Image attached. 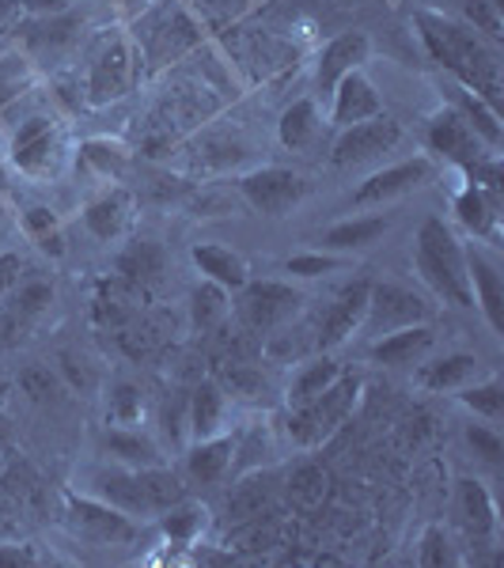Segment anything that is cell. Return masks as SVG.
Masks as SVG:
<instances>
[{"mask_svg":"<svg viewBox=\"0 0 504 568\" xmlns=\"http://www.w3.org/2000/svg\"><path fill=\"white\" fill-rule=\"evenodd\" d=\"M356 398H361V379L342 372L334 387H326L315 402H308V406H300V409H289L285 433L292 439V447H308V452L311 447H323L326 439L353 417Z\"/></svg>","mask_w":504,"mask_h":568,"instance_id":"5","label":"cell"},{"mask_svg":"<svg viewBox=\"0 0 504 568\" xmlns=\"http://www.w3.org/2000/svg\"><path fill=\"white\" fill-rule=\"evenodd\" d=\"M452 508H455V516H460L463 535L471 538L474 546H497L501 516H497V504H493V493L485 489V481L478 478L455 481Z\"/></svg>","mask_w":504,"mask_h":568,"instance_id":"17","label":"cell"},{"mask_svg":"<svg viewBox=\"0 0 504 568\" xmlns=\"http://www.w3.org/2000/svg\"><path fill=\"white\" fill-rule=\"evenodd\" d=\"M235 186H240V197L254 209V213L273 216V220L289 216L292 209L308 197V179L292 168H278V163L246 171V175L235 179Z\"/></svg>","mask_w":504,"mask_h":568,"instance_id":"9","label":"cell"},{"mask_svg":"<svg viewBox=\"0 0 504 568\" xmlns=\"http://www.w3.org/2000/svg\"><path fill=\"white\" fill-rule=\"evenodd\" d=\"M8 163V152H4V141H0V168Z\"/></svg>","mask_w":504,"mask_h":568,"instance_id":"55","label":"cell"},{"mask_svg":"<svg viewBox=\"0 0 504 568\" xmlns=\"http://www.w3.org/2000/svg\"><path fill=\"white\" fill-rule=\"evenodd\" d=\"M141 45L122 31H103L88 50L84 99L88 106H110L125 99L141 80Z\"/></svg>","mask_w":504,"mask_h":568,"instance_id":"3","label":"cell"},{"mask_svg":"<svg viewBox=\"0 0 504 568\" xmlns=\"http://www.w3.org/2000/svg\"><path fill=\"white\" fill-rule=\"evenodd\" d=\"M243 478V474H240ZM273 504H278V485H273V470H246L243 481L232 485L224 504L228 524H251L259 516H273Z\"/></svg>","mask_w":504,"mask_h":568,"instance_id":"24","label":"cell"},{"mask_svg":"<svg viewBox=\"0 0 504 568\" xmlns=\"http://www.w3.org/2000/svg\"><path fill=\"white\" fill-rule=\"evenodd\" d=\"M99 452H103V459L118 463V466H130V470L168 463L163 447L155 444L152 436H144L141 428H110L107 425L103 436H99Z\"/></svg>","mask_w":504,"mask_h":568,"instance_id":"26","label":"cell"},{"mask_svg":"<svg viewBox=\"0 0 504 568\" xmlns=\"http://www.w3.org/2000/svg\"><path fill=\"white\" fill-rule=\"evenodd\" d=\"M414 379L429 394H455L466 383L482 379V361L474 353H444L436 361H421Z\"/></svg>","mask_w":504,"mask_h":568,"instance_id":"25","label":"cell"},{"mask_svg":"<svg viewBox=\"0 0 504 568\" xmlns=\"http://www.w3.org/2000/svg\"><path fill=\"white\" fill-rule=\"evenodd\" d=\"M190 258H194L201 277L220 284V288H228L232 296L243 288L246 281H251V265H246L243 254H235L232 246H220V243H194Z\"/></svg>","mask_w":504,"mask_h":568,"instance_id":"29","label":"cell"},{"mask_svg":"<svg viewBox=\"0 0 504 568\" xmlns=\"http://www.w3.org/2000/svg\"><path fill=\"white\" fill-rule=\"evenodd\" d=\"M460 20L466 27L490 39L493 45H501L504 39V20H501V0H463V16Z\"/></svg>","mask_w":504,"mask_h":568,"instance_id":"46","label":"cell"},{"mask_svg":"<svg viewBox=\"0 0 504 568\" xmlns=\"http://www.w3.org/2000/svg\"><path fill=\"white\" fill-rule=\"evenodd\" d=\"M452 103L447 106H455L460 114L466 118V125H471L474 133L482 136V144L485 149H493V152H501V144H504V125H501V110L490 103V99H482L478 91H471V88H463V84H455L452 80Z\"/></svg>","mask_w":504,"mask_h":568,"instance_id":"33","label":"cell"},{"mask_svg":"<svg viewBox=\"0 0 504 568\" xmlns=\"http://www.w3.org/2000/svg\"><path fill=\"white\" fill-rule=\"evenodd\" d=\"M417 34L425 42L429 58L436 61L455 84L478 91L482 99H490L493 106L501 103V50L490 39H482L474 27H466L463 20L452 16H440L421 8L414 12Z\"/></svg>","mask_w":504,"mask_h":568,"instance_id":"1","label":"cell"},{"mask_svg":"<svg viewBox=\"0 0 504 568\" xmlns=\"http://www.w3.org/2000/svg\"><path fill=\"white\" fill-rule=\"evenodd\" d=\"M372 58V39L364 31H342L334 34L315 61V88L319 95L330 99V91L337 88V80L350 77L353 69H364V61Z\"/></svg>","mask_w":504,"mask_h":568,"instance_id":"19","label":"cell"},{"mask_svg":"<svg viewBox=\"0 0 504 568\" xmlns=\"http://www.w3.org/2000/svg\"><path fill=\"white\" fill-rule=\"evenodd\" d=\"M163 265H168V251L155 240H130L114 258L118 277L130 281L133 288H141V292H149L152 284L163 277Z\"/></svg>","mask_w":504,"mask_h":568,"instance_id":"31","label":"cell"},{"mask_svg":"<svg viewBox=\"0 0 504 568\" xmlns=\"http://www.w3.org/2000/svg\"><path fill=\"white\" fill-rule=\"evenodd\" d=\"M414 273L429 284L436 300L452 307H474L466 277V246L440 216L421 220L414 235Z\"/></svg>","mask_w":504,"mask_h":568,"instance_id":"2","label":"cell"},{"mask_svg":"<svg viewBox=\"0 0 504 568\" xmlns=\"http://www.w3.org/2000/svg\"><path fill=\"white\" fill-rule=\"evenodd\" d=\"M16 383H20V390L27 394V398H34V402H46L53 390H58V375H53L50 368H42V364H31V368H23Z\"/></svg>","mask_w":504,"mask_h":568,"instance_id":"50","label":"cell"},{"mask_svg":"<svg viewBox=\"0 0 504 568\" xmlns=\"http://www.w3.org/2000/svg\"><path fill=\"white\" fill-rule=\"evenodd\" d=\"M23 262H20V254H0V300L8 296V292L16 288V284H20L23 277Z\"/></svg>","mask_w":504,"mask_h":568,"instance_id":"53","label":"cell"},{"mask_svg":"<svg viewBox=\"0 0 504 568\" xmlns=\"http://www.w3.org/2000/svg\"><path fill=\"white\" fill-rule=\"evenodd\" d=\"M304 307V292L289 281H246L235 292V323L254 337H270L273 329L289 326Z\"/></svg>","mask_w":504,"mask_h":568,"instance_id":"7","label":"cell"},{"mask_svg":"<svg viewBox=\"0 0 504 568\" xmlns=\"http://www.w3.org/2000/svg\"><path fill=\"white\" fill-rule=\"evenodd\" d=\"M466 444L474 447V455L485 463H501L504 459V439L493 425H466Z\"/></svg>","mask_w":504,"mask_h":568,"instance_id":"49","label":"cell"},{"mask_svg":"<svg viewBox=\"0 0 504 568\" xmlns=\"http://www.w3.org/2000/svg\"><path fill=\"white\" fill-rule=\"evenodd\" d=\"M42 565V557L34 554L31 542H0V568H31Z\"/></svg>","mask_w":504,"mask_h":568,"instance_id":"51","label":"cell"},{"mask_svg":"<svg viewBox=\"0 0 504 568\" xmlns=\"http://www.w3.org/2000/svg\"><path fill=\"white\" fill-rule=\"evenodd\" d=\"M425 144H429V152H433L436 160L447 163V168H471V163H478L482 155L493 152V149H485L482 136L466 125V118L455 106H444V110H436V114L429 118Z\"/></svg>","mask_w":504,"mask_h":568,"instance_id":"11","label":"cell"},{"mask_svg":"<svg viewBox=\"0 0 504 568\" xmlns=\"http://www.w3.org/2000/svg\"><path fill=\"white\" fill-rule=\"evenodd\" d=\"M391 216L383 213H369V216H353V220H337L323 232V251L330 254H356V251H369L387 235Z\"/></svg>","mask_w":504,"mask_h":568,"instance_id":"30","label":"cell"},{"mask_svg":"<svg viewBox=\"0 0 504 568\" xmlns=\"http://www.w3.org/2000/svg\"><path fill=\"white\" fill-rule=\"evenodd\" d=\"M466 246V277H471V296L474 307L482 311L485 326L493 334H504V273L501 262L485 251L482 243H463Z\"/></svg>","mask_w":504,"mask_h":568,"instance_id":"15","label":"cell"},{"mask_svg":"<svg viewBox=\"0 0 504 568\" xmlns=\"http://www.w3.org/2000/svg\"><path fill=\"white\" fill-rule=\"evenodd\" d=\"M4 398H8V383L0 379V402H4Z\"/></svg>","mask_w":504,"mask_h":568,"instance_id":"56","label":"cell"},{"mask_svg":"<svg viewBox=\"0 0 504 568\" xmlns=\"http://www.w3.org/2000/svg\"><path fill=\"white\" fill-rule=\"evenodd\" d=\"M53 307V284L27 277L0 300V334L4 342H20L31 326H39V318Z\"/></svg>","mask_w":504,"mask_h":568,"instance_id":"18","label":"cell"},{"mask_svg":"<svg viewBox=\"0 0 504 568\" xmlns=\"http://www.w3.org/2000/svg\"><path fill=\"white\" fill-rule=\"evenodd\" d=\"M88 493L114 504V508H122L137 524H141V519H155L149 481H144V466L141 470H130V466H118V463L95 466V470H88Z\"/></svg>","mask_w":504,"mask_h":568,"instance_id":"12","label":"cell"},{"mask_svg":"<svg viewBox=\"0 0 504 568\" xmlns=\"http://www.w3.org/2000/svg\"><path fill=\"white\" fill-rule=\"evenodd\" d=\"M39 80V69L27 53H4L0 58V110H8L12 103H20L27 91Z\"/></svg>","mask_w":504,"mask_h":568,"instance_id":"43","label":"cell"},{"mask_svg":"<svg viewBox=\"0 0 504 568\" xmlns=\"http://www.w3.org/2000/svg\"><path fill=\"white\" fill-rule=\"evenodd\" d=\"M455 216H460V224L471 232V240L497 246V240H501V194H493V190L478 186V182L463 179V186L455 190Z\"/></svg>","mask_w":504,"mask_h":568,"instance_id":"21","label":"cell"},{"mask_svg":"<svg viewBox=\"0 0 504 568\" xmlns=\"http://www.w3.org/2000/svg\"><path fill=\"white\" fill-rule=\"evenodd\" d=\"M216 383L224 387L228 398H251V402H259L262 394L270 390V383H265L262 368H254L251 361H232Z\"/></svg>","mask_w":504,"mask_h":568,"instance_id":"44","label":"cell"},{"mask_svg":"<svg viewBox=\"0 0 504 568\" xmlns=\"http://www.w3.org/2000/svg\"><path fill=\"white\" fill-rule=\"evenodd\" d=\"M61 375L69 379V387L72 390H84V394H91L95 390V379H91V372H88V364L84 361H77V356H69V353H61Z\"/></svg>","mask_w":504,"mask_h":568,"instance_id":"52","label":"cell"},{"mask_svg":"<svg viewBox=\"0 0 504 568\" xmlns=\"http://www.w3.org/2000/svg\"><path fill=\"white\" fill-rule=\"evenodd\" d=\"M452 398L460 402L463 409H471L474 417L490 420V425H497V420L504 417V383L497 379V375H485V379L466 383V387L455 390Z\"/></svg>","mask_w":504,"mask_h":568,"instance_id":"42","label":"cell"},{"mask_svg":"<svg viewBox=\"0 0 504 568\" xmlns=\"http://www.w3.org/2000/svg\"><path fill=\"white\" fill-rule=\"evenodd\" d=\"M144 390L133 379H114L107 390V425L110 428H141L144 425Z\"/></svg>","mask_w":504,"mask_h":568,"instance_id":"41","label":"cell"},{"mask_svg":"<svg viewBox=\"0 0 504 568\" xmlns=\"http://www.w3.org/2000/svg\"><path fill=\"white\" fill-rule=\"evenodd\" d=\"M228 315H232V292L201 277L194 296H190V326H194V334H213L216 326L228 323Z\"/></svg>","mask_w":504,"mask_h":568,"instance_id":"38","label":"cell"},{"mask_svg":"<svg viewBox=\"0 0 504 568\" xmlns=\"http://www.w3.org/2000/svg\"><path fill=\"white\" fill-rule=\"evenodd\" d=\"M463 557L455 554L452 535L440 524H429L417 538V565L421 568H444V565H460Z\"/></svg>","mask_w":504,"mask_h":568,"instance_id":"45","label":"cell"},{"mask_svg":"<svg viewBox=\"0 0 504 568\" xmlns=\"http://www.w3.org/2000/svg\"><path fill=\"white\" fill-rule=\"evenodd\" d=\"M417 323H433V307L425 304V296H417L414 288H406V284H399V281H372L369 307H364L356 337L375 342V337L395 334V329L417 326Z\"/></svg>","mask_w":504,"mask_h":568,"instance_id":"8","label":"cell"},{"mask_svg":"<svg viewBox=\"0 0 504 568\" xmlns=\"http://www.w3.org/2000/svg\"><path fill=\"white\" fill-rule=\"evenodd\" d=\"M0 470H4V455H0Z\"/></svg>","mask_w":504,"mask_h":568,"instance_id":"57","label":"cell"},{"mask_svg":"<svg viewBox=\"0 0 504 568\" xmlns=\"http://www.w3.org/2000/svg\"><path fill=\"white\" fill-rule=\"evenodd\" d=\"M402 136H406L402 125L383 110V114L364 118V122L337 130L330 160H334V168H361V163H372V160H380V155L395 152L402 144Z\"/></svg>","mask_w":504,"mask_h":568,"instance_id":"10","label":"cell"},{"mask_svg":"<svg viewBox=\"0 0 504 568\" xmlns=\"http://www.w3.org/2000/svg\"><path fill=\"white\" fill-rule=\"evenodd\" d=\"M433 171H436L433 155H414V160H399V163H391V168H383V171H372V175L353 190V205L356 209L387 205V201H395L402 194H410V190L425 186V182L433 179Z\"/></svg>","mask_w":504,"mask_h":568,"instance_id":"14","label":"cell"},{"mask_svg":"<svg viewBox=\"0 0 504 568\" xmlns=\"http://www.w3.org/2000/svg\"><path fill=\"white\" fill-rule=\"evenodd\" d=\"M23 4V12H31V16H61V12H69L77 0H20Z\"/></svg>","mask_w":504,"mask_h":568,"instance_id":"54","label":"cell"},{"mask_svg":"<svg viewBox=\"0 0 504 568\" xmlns=\"http://www.w3.org/2000/svg\"><path fill=\"white\" fill-rule=\"evenodd\" d=\"M77 42H80V23L69 8V12H61V16H46V23L31 34V39H27V58L31 61H46V58L58 61L61 53H69Z\"/></svg>","mask_w":504,"mask_h":568,"instance_id":"34","label":"cell"},{"mask_svg":"<svg viewBox=\"0 0 504 568\" xmlns=\"http://www.w3.org/2000/svg\"><path fill=\"white\" fill-rule=\"evenodd\" d=\"M8 163L27 179H53L61 175L69 160V136L65 125L50 114H31L16 125L12 141H8Z\"/></svg>","mask_w":504,"mask_h":568,"instance_id":"6","label":"cell"},{"mask_svg":"<svg viewBox=\"0 0 504 568\" xmlns=\"http://www.w3.org/2000/svg\"><path fill=\"white\" fill-rule=\"evenodd\" d=\"M383 114V99L375 84L369 80V72L364 69H353L350 77L337 80V88L330 91V118L326 122L334 125V130H345V125H356L364 122V118H375Z\"/></svg>","mask_w":504,"mask_h":568,"instance_id":"20","label":"cell"},{"mask_svg":"<svg viewBox=\"0 0 504 568\" xmlns=\"http://www.w3.org/2000/svg\"><path fill=\"white\" fill-rule=\"evenodd\" d=\"M342 372L345 368L337 364L334 353H311V356H304V361H300V368L292 372V379H289L285 406L300 409V406H308V402H315L326 387H334Z\"/></svg>","mask_w":504,"mask_h":568,"instance_id":"28","label":"cell"},{"mask_svg":"<svg viewBox=\"0 0 504 568\" xmlns=\"http://www.w3.org/2000/svg\"><path fill=\"white\" fill-rule=\"evenodd\" d=\"M235 439L240 433H216L209 439H194L182 452V478L198 489H216L232 478V459H235Z\"/></svg>","mask_w":504,"mask_h":568,"instance_id":"16","label":"cell"},{"mask_svg":"<svg viewBox=\"0 0 504 568\" xmlns=\"http://www.w3.org/2000/svg\"><path fill=\"white\" fill-rule=\"evenodd\" d=\"M205 516H209V511L187 497V500L171 504L168 511H160V516H155V524H160L163 538H168L171 546L187 549V546H194L201 538V530H205Z\"/></svg>","mask_w":504,"mask_h":568,"instance_id":"40","label":"cell"},{"mask_svg":"<svg viewBox=\"0 0 504 568\" xmlns=\"http://www.w3.org/2000/svg\"><path fill=\"white\" fill-rule=\"evenodd\" d=\"M285 485V500L292 511H315L323 508V500L330 497V474L319 463H300L289 470V478L281 481Z\"/></svg>","mask_w":504,"mask_h":568,"instance_id":"35","label":"cell"},{"mask_svg":"<svg viewBox=\"0 0 504 568\" xmlns=\"http://www.w3.org/2000/svg\"><path fill=\"white\" fill-rule=\"evenodd\" d=\"M84 227L91 240L118 243L133 227V194L125 186H110L84 205Z\"/></svg>","mask_w":504,"mask_h":568,"instance_id":"23","label":"cell"},{"mask_svg":"<svg viewBox=\"0 0 504 568\" xmlns=\"http://www.w3.org/2000/svg\"><path fill=\"white\" fill-rule=\"evenodd\" d=\"M369 288H372V281L345 284V288L319 311V318H315V349L319 353H334V349H342L345 342H353L356 329H361L364 307H369Z\"/></svg>","mask_w":504,"mask_h":568,"instance_id":"13","label":"cell"},{"mask_svg":"<svg viewBox=\"0 0 504 568\" xmlns=\"http://www.w3.org/2000/svg\"><path fill=\"white\" fill-rule=\"evenodd\" d=\"M319 133H323V114H319L315 99H296V103H289L281 110L278 136L285 149H292V152L308 149V144H315Z\"/></svg>","mask_w":504,"mask_h":568,"instance_id":"37","label":"cell"},{"mask_svg":"<svg viewBox=\"0 0 504 568\" xmlns=\"http://www.w3.org/2000/svg\"><path fill=\"white\" fill-rule=\"evenodd\" d=\"M20 224H23V235H27V240H31L34 246H39L46 258L61 262V258L69 254L65 227H61V216L53 213L50 205H27V209H23V216H20Z\"/></svg>","mask_w":504,"mask_h":568,"instance_id":"36","label":"cell"},{"mask_svg":"<svg viewBox=\"0 0 504 568\" xmlns=\"http://www.w3.org/2000/svg\"><path fill=\"white\" fill-rule=\"evenodd\" d=\"M155 425H160V436H163V447H175L182 455L190 444V390H168L155 406Z\"/></svg>","mask_w":504,"mask_h":568,"instance_id":"39","label":"cell"},{"mask_svg":"<svg viewBox=\"0 0 504 568\" xmlns=\"http://www.w3.org/2000/svg\"><path fill=\"white\" fill-rule=\"evenodd\" d=\"M436 345V329L433 323H417V326H402L395 334H383L369 342V361L380 368H414L425 361Z\"/></svg>","mask_w":504,"mask_h":568,"instance_id":"22","label":"cell"},{"mask_svg":"<svg viewBox=\"0 0 504 568\" xmlns=\"http://www.w3.org/2000/svg\"><path fill=\"white\" fill-rule=\"evenodd\" d=\"M342 265H345V254L311 251V254H292V258H285V273H289V281H315V277H326V273L342 270Z\"/></svg>","mask_w":504,"mask_h":568,"instance_id":"47","label":"cell"},{"mask_svg":"<svg viewBox=\"0 0 504 568\" xmlns=\"http://www.w3.org/2000/svg\"><path fill=\"white\" fill-rule=\"evenodd\" d=\"M61 524L69 527V535H77L80 542L99 546V549H114V546H130L141 535V524L133 516H125L114 504L91 497V493L65 489L61 493Z\"/></svg>","mask_w":504,"mask_h":568,"instance_id":"4","label":"cell"},{"mask_svg":"<svg viewBox=\"0 0 504 568\" xmlns=\"http://www.w3.org/2000/svg\"><path fill=\"white\" fill-rule=\"evenodd\" d=\"M228 420V394L216 379H201L190 387V444L224 433Z\"/></svg>","mask_w":504,"mask_h":568,"instance_id":"32","label":"cell"},{"mask_svg":"<svg viewBox=\"0 0 504 568\" xmlns=\"http://www.w3.org/2000/svg\"><path fill=\"white\" fill-rule=\"evenodd\" d=\"M201 42V27L190 12H171L155 31L144 39V53H149L152 65H168V61H179L182 53H190Z\"/></svg>","mask_w":504,"mask_h":568,"instance_id":"27","label":"cell"},{"mask_svg":"<svg viewBox=\"0 0 504 568\" xmlns=\"http://www.w3.org/2000/svg\"><path fill=\"white\" fill-rule=\"evenodd\" d=\"M80 160L91 163V168H95L103 179H110V175H122V168H125V149H122V144H110V141H91V144H84Z\"/></svg>","mask_w":504,"mask_h":568,"instance_id":"48","label":"cell"}]
</instances>
